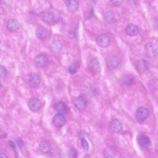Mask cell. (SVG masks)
Masks as SVG:
<instances>
[{"label":"cell","instance_id":"obj_24","mask_svg":"<svg viewBox=\"0 0 158 158\" xmlns=\"http://www.w3.org/2000/svg\"><path fill=\"white\" fill-rule=\"evenodd\" d=\"M68 156L69 158H77V152L74 148H72L68 151Z\"/></svg>","mask_w":158,"mask_h":158},{"label":"cell","instance_id":"obj_23","mask_svg":"<svg viewBox=\"0 0 158 158\" xmlns=\"http://www.w3.org/2000/svg\"><path fill=\"white\" fill-rule=\"evenodd\" d=\"M105 158H116V153L115 151L111 148H107L104 151Z\"/></svg>","mask_w":158,"mask_h":158},{"label":"cell","instance_id":"obj_19","mask_svg":"<svg viewBox=\"0 0 158 158\" xmlns=\"http://www.w3.org/2000/svg\"><path fill=\"white\" fill-rule=\"evenodd\" d=\"M66 5L69 10L71 11H75L79 8V2L77 1H67L66 2Z\"/></svg>","mask_w":158,"mask_h":158},{"label":"cell","instance_id":"obj_10","mask_svg":"<svg viewBox=\"0 0 158 158\" xmlns=\"http://www.w3.org/2000/svg\"><path fill=\"white\" fill-rule=\"evenodd\" d=\"M149 68L148 62L145 60H141L138 61L136 64L137 70L139 73H144L147 72Z\"/></svg>","mask_w":158,"mask_h":158},{"label":"cell","instance_id":"obj_11","mask_svg":"<svg viewBox=\"0 0 158 158\" xmlns=\"http://www.w3.org/2000/svg\"><path fill=\"white\" fill-rule=\"evenodd\" d=\"M28 83L30 86L32 87L37 88L39 86L40 83V79L38 75L36 74H31L28 78Z\"/></svg>","mask_w":158,"mask_h":158},{"label":"cell","instance_id":"obj_3","mask_svg":"<svg viewBox=\"0 0 158 158\" xmlns=\"http://www.w3.org/2000/svg\"><path fill=\"white\" fill-rule=\"evenodd\" d=\"M73 104L77 110L82 112L86 108L87 101L83 97H77L74 100Z\"/></svg>","mask_w":158,"mask_h":158},{"label":"cell","instance_id":"obj_29","mask_svg":"<svg viewBox=\"0 0 158 158\" xmlns=\"http://www.w3.org/2000/svg\"><path fill=\"white\" fill-rule=\"evenodd\" d=\"M10 145L11 147V148H12L13 149H15V150H16V147H15V144L14 143L13 141H10Z\"/></svg>","mask_w":158,"mask_h":158},{"label":"cell","instance_id":"obj_13","mask_svg":"<svg viewBox=\"0 0 158 158\" xmlns=\"http://www.w3.org/2000/svg\"><path fill=\"white\" fill-rule=\"evenodd\" d=\"M55 110L58 114H65L68 111V107L67 105L63 102H57L55 105Z\"/></svg>","mask_w":158,"mask_h":158},{"label":"cell","instance_id":"obj_18","mask_svg":"<svg viewBox=\"0 0 158 158\" xmlns=\"http://www.w3.org/2000/svg\"><path fill=\"white\" fill-rule=\"evenodd\" d=\"M40 150L44 154L49 153L51 151V145L49 142L47 140L41 141L39 145Z\"/></svg>","mask_w":158,"mask_h":158},{"label":"cell","instance_id":"obj_9","mask_svg":"<svg viewBox=\"0 0 158 158\" xmlns=\"http://www.w3.org/2000/svg\"><path fill=\"white\" fill-rule=\"evenodd\" d=\"M52 122L54 125L56 127H62L65 124V119L63 115L58 114L53 117Z\"/></svg>","mask_w":158,"mask_h":158},{"label":"cell","instance_id":"obj_26","mask_svg":"<svg viewBox=\"0 0 158 158\" xmlns=\"http://www.w3.org/2000/svg\"><path fill=\"white\" fill-rule=\"evenodd\" d=\"M68 71L71 74H74L77 71L76 65L74 63L72 64L68 68Z\"/></svg>","mask_w":158,"mask_h":158},{"label":"cell","instance_id":"obj_7","mask_svg":"<svg viewBox=\"0 0 158 158\" xmlns=\"http://www.w3.org/2000/svg\"><path fill=\"white\" fill-rule=\"evenodd\" d=\"M119 64V60L115 56H110L106 60V65L108 69L113 70L116 69Z\"/></svg>","mask_w":158,"mask_h":158},{"label":"cell","instance_id":"obj_5","mask_svg":"<svg viewBox=\"0 0 158 158\" xmlns=\"http://www.w3.org/2000/svg\"><path fill=\"white\" fill-rule=\"evenodd\" d=\"M97 44L101 48H105L110 45V40L107 35L103 34L99 35L96 40Z\"/></svg>","mask_w":158,"mask_h":158},{"label":"cell","instance_id":"obj_21","mask_svg":"<svg viewBox=\"0 0 158 158\" xmlns=\"http://www.w3.org/2000/svg\"><path fill=\"white\" fill-rule=\"evenodd\" d=\"M62 48V45L60 41L58 40L53 41L51 44L50 48L52 52L57 53L60 52Z\"/></svg>","mask_w":158,"mask_h":158},{"label":"cell","instance_id":"obj_30","mask_svg":"<svg viewBox=\"0 0 158 158\" xmlns=\"http://www.w3.org/2000/svg\"><path fill=\"white\" fill-rule=\"evenodd\" d=\"M0 158H8L7 155L4 153H0Z\"/></svg>","mask_w":158,"mask_h":158},{"label":"cell","instance_id":"obj_17","mask_svg":"<svg viewBox=\"0 0 158 158\" xmlns=\"http://www.w3.org/2000/svg\"><path fill=\"white\" fill-rule=\"evenodd\" d=\"M126 32L127 35L130 36H135L139 33L138 27L135 25L130 24L127 27Z\"/></svg>","mask_w":158,"mask_h":158},{"label":"cell","instance_id":"obj_12","mask_svg":"<svg viewBox=\"0 0 158 158\" xmlns=\"http://www.w3.org/2000/svg\"><path fill=\"white\" fill-rule=\"evenodd\" d=\"M138 142L140 148H147L150 144V140L148 137L145 135H140L138 139Z\"/></svg>","mask_w":158,"mask_h":158},{"label":"cell","instance_id":"obj_1","mask_svg":"<svg viewBox=\"0 0 158 158\" xmlns=\"http://www.w3.org/2000/svg\"><path fill=\"white\" fill-rule=\"evenodd\" d=\"M149 115V112L147 108L141 107L136 111L135 116L138 121L141 122L146 120Z\"/></svg>","mask_w":158,"mask_h":158},{"label":"cell","instance_id":"obj_22","mask_svg":"<svg viewBox=\"0 0 158 158\" xmlns=\"http://www.w3.org/2000/svg\"><path fill=\"white\" fill-rule=\"evenodd\" d=\"M121 83L125 86H129L133 84L134 79L131 76H124L121 78Z\"/></svg>","mask_w":158,"mask_h":158},{"label":"cell","instance_id":"obj_14","mask_svg":"<svg viewBox=\"0 0 158 158\" xmlns=\"http://www.w3.org/2000/svg\"><path fill=\"white\" fill-rule=\"evenodd\" d=\"M7 28L11 32H15L19 29L20 27L19 23L15 19H11L7 23Z\"/></svg>","mask_w":158,"mask_h":158},{"label":"cell","instance_id":"obj_8","mask_svg":"<svg viewBox=\"0 0 158 158\" xmlns=\"http://www.w3.org/2000/svg\"><path fill=\"white\" fill-rule=\"evenodd\" d=\"M41 18L47 23H52L55 20V15L51 11L47 10L41 13Z\"/></svg>","mask_w":158,"mask_h":158},{"label":"cell","instance_id":"obj_4","mask_svg":"<svg viewBox=\"0 0 158 158\" xmlns=\"http://www.w3.org/2000/svg\"><path fill=\"white\" fill-rule=\"evenodd\" d=\"M48 59L43 54L37 55L34 59V64L38 68H43L48 64Z\"/></svg>","mask_w":158,"mask_h":158},{"label":"cell","instance_id":"obj_28","mask_svg":"<svg viewBox=\"0 0 158 158\" xmlns=\"http://www.w3.org/2000/svg\"><path fill=\"white\" fill-rule=\"evenodd\" d=\"M111 2L112 3L113 5H115V6H118V5L122 4L123 1H111Z\"/></svg>","mask_w":158,"mask_h":158},{"label":"cell","instance_id":"obj_20","mask_svg":"<svg viewBox=\"0 0 158 158\" xmlns=\"http://www.w3.org/2000/svg\"><path fill=\"white\" fill-rule=\"evenodd\" d=\"M123 125L122 123L117 119L112 121L110 124V128L112 131L115 132H119L122 130Z\"/></svg>","mask_w":158,"mask_h":158},{"label":"cell","instance_id":"obj_25","mask_svg":"<svg viewBox=\"0 0 158 158\" xmlns=\"http://www.w3.org/2000/svg\"><path fill=\"white\" fill-rule=\"evenodd\" d=\"M8 71L4 66H0V77L3 78L7 76Z\"/></svg>","mask_w":158,"mask_h":158},{"label":"cell","instance_id":"obj_15","mask_svg":"<svg viewBox=\"0 0 158 158\" xmlns=\"http://www.w3.org/2000/svg\"><path fill=\"white\" fill-rule=\"evenodd\" d=\"M35 35L38 38L44 40L48 37L49 33L48 30L45 27H40L36 30Z\"/></svg>","mask_w":158,"mask_h":158},{"label":"cell","instance_id":"obj_27","mask_svg":"<svg viewBox=\"0 0 158 158\" xmlns=\"http://www.w3.org/2000/svg\"><path fill=\"white\" fill-rule=\"evenodd\" d=\"M81 144H82V147L85 150H88L89 146L87 141L85 139H82L81 140Z\"/></svg>","mask_w":158,"mask_h":158},{"label":"cell","instance_id":"obj_16","mask_svg":"<svg viewBox=\"0 0 158 158\" xmlns=\"http://www.w3.org/2000/svg\"><path fill=\"white\" fill-rule=\"evenodd\" d=\"M100 64L98 60L94 59L90 61L89 64V68L91 72L97 73L100 70Z\"/></svg>","mask_w":158,"mask_h":158},{"label":"cell","instance_id":"obj_6","mask_svg":"<svg viewBox=\"0 0 158 158\" xmlns=\"http://www.w3.org/2000/svg\"><path fill=\"white\" fill-rule=\"evenodd\" d=\"M28 107L30 110L33 112H36L40 110L41 107L40 101L35 98H31L28 103Z\"/></svg>","mask_w":158,"mask_h":158},{"label":"cell","instance_id":"obj_2","mask_svg":"<svg viewBox=\"0 0 158 158\" xmlns=\"http://www.w3.org/2000/svg\"><path fill=\"white\" fill-rule=\"evenodd\" d=\"M145 51L147 56L149 58H154L158 54L157 46L152 43H148L146 45Z\"/></svg>","mask_w":158,"mask_h":158},{"label":"cell","instance_id":"obj_31","mask_svg":"<svg viewBox=\"0 0 158 158\" xmlns=\"http://www.w3.org/2000/svg\"><path fill=\"white\" fill-rule=\"evenodd\" d=\"M1 88V82H0V88Z\"/></svg>","mask_w":158,"mask_h":158}]
</instances>
